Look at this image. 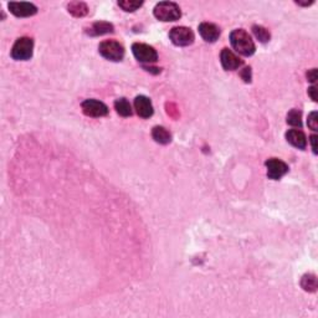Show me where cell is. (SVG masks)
I'll return each instance as SVG.
<instances>
[{
	"instance_id": "13",
	"label": "cell",
	"mask_w": 318,
	"mask_h": 318,
	"mask_svg": "<svg viewBox=\"0 0 318 318\" xmlns=\"http://www.w3.org/2000/svg\"><path fill=\"white\" fill-rule=\"evenodd\" d=\"M286 139L291 146L299 149H305L307 146L306 134L300 129H290L286 133Z\"/></svg>"
},
{
	"instance_id": "1",
	"label": "cell",
	"mask_w": 318,
	"mask_h": 318,
	"mask_svg": "<svg viewBox=\"0 0 318 318\" xmlns=\"http://www.w3.org/2000/svg\"><path fill=\"white\" fill-rule=\"evenodd\" d=\"M230 42L234 50L243 56L254 55V52L256 50L255 42L251 39L249 32L245 31L244 29H236L234 31H231Z\"/></svg>"
},
{
	"instance_id": "5",
	"label": "cell",
	"mask_w": 318,
	"mask_h": 318,
	"mask_svg": "<svg viewBox=\"0 0 318 318\" xmlns=\"http://www.w3.org/2000/svg\"><path fill=\"white\" fill-rule=\"evenodd\" d=\"M169 39L177 46H189L194 42V32L187 26L173 27L169 31Z\"/></svg>"
},
{
	"instance_id": "24",
	"label": "cell",
	"mask_w": 318,
	"mask_h": 318,
	"mask_svg": "<svg viewBox=\"0 0 318 318\" xmlns=\"http://www.w3.org/2000/svg\"><path fill=\"white\" fill-rule=\"evenodd\" d=\"M307 78H309L310 82H316L317 80V70L316 68H312L307 72Z\"/></svg>"
},
{
	"instance_id": "20",
	"label": "cell",
	"mask_w": 318,
	"mask_h": 318,
	"mask_svg": "<svg viewBox=\"0 0 318 318\" xmlns=\"http://www.w3.org/2000/svg\"><path fill=\"white\" fill-rule=\"evenodd\" d=\"M301 118H302L301 111L294 108L289 112V114H287V123L292 127H299V128H301L302 126Z\"/></svg>"
},
{
	"instance_id": "16",
	"label": "cell",
	"mask_w": 318,
	"mask_h": 318,
	"mask_svg": "<svg viewBox=\"0 0 318 318\" xmlns=\"http://www.w3.org/2000/svg\"><path fill=\"white\" fill-rule=\"evenodd\" d=\"M67 10L76 17H82L88 14V6L82 1H72L67 5Z\"/></svg>"
},
{
	"instance_id": "17",
	"label": "cell",
	"mask_w": 318,
	"mask_h": 318,
	"mask_svg": "<svg viewBox=\"0 0 318 318\" xmlns=\"http://www.w3.org/2000/svg\"><path fill=\"white\" fill-rule=\"evenodd\" d=\"M114 108H116L117 113L122 117H129L132 116V107L131 103L126 100V98H118L114 102Z\"/></svg>"
},
{
	"instance_id": "6",
	"label": "cell",
	"mask_w": 318,
	"mask_h": 318,
	"mask_svg": "<svg viewBox=\"0 0 318 318\" xmlns=\"http://www.w3.org/2000/svg\"><path fill=\"white\" fill-rule=\"evenodd\" d=\"M132 52L134 57L142 63H153L158 60V53L156 50L147 44L136 42L132 45Z\"/></svg>"
},
{
	"instance_id": "11",
	"label": "cell",
	"mask_w": 318,
	"mask_h": 318,
	"mask_svg": "<svg viewBox=\"0 0 318 318\" xmlns=\"http://www.w3.org/2000/svg\"><path fill=\"white\" fill-rule=\"evenodd\" d=\"M134 108H136L137 114L144 119L153 116V105H152L151 100L146 96H137L136 100H134Z\"/></svg>"
},
{
	"instance_id": "10",
	"label": "cell",
	"mask_w": 318,
	"mask_h": 318,
	"mask_svg": "<svg viewBox=\"0 0 318 318\" xmlns=\"http://www.w3.org/2000/svg\"><path fill=\"white\" fill-rule=\"evenodd\" d=\"M220 61L221 65H223L224 70L226 71H234L238 70L241 65H243V61L238 57L231 50L229 49H223L220 53Z\"/></svg>"
},
{
	"instance_id": "25",
	"label": "cell",
	"mask_w": 318,
	"mask_h": 318,
	"mask_svg": "<svg viewBox=\"0 0 318 318\" xmlns=\"http://www.w3.org/2000/svg\"><path fill=\"white\" fill-rule=\"evenodd\" d=\"M309 95L311 96V98L315 101V102H317V88L315 87V86H312V87L309 88Z\"/></svg>"
},
{
	"instance_id": "14",
	"label": "cell",
	"mask_w": 318,
	"mask_h": 318,
	"mask_svg": "<svg viewBox=\"0 0 318 318\" xmlns=\"http://www.w3.org/2000/svg\"><path fill=\"white\" fill-rule=\"evenodd\" d=\"M113 30L114 27L111 22L97 21L95 22V24L91 25L88 29H86V34H88L90 36H101V35L113 32Z\"/></svg>"
},
{
	"instance_id": "3",
	"label": "cell",
	"mask_w": 318,
	"mask_h": 318,
	"mask_svg": "<svg viewBox=\"0 0 318 318\" xmlns=\"http://www.w3.org/2000/svg\"><path fill=\"white\" fill-rule=\"evenodd\" d=\"M32 51H34V41H32V39L22 36L15 41L14 46L11 49V57L17 61H26L31 58Z\"/></svg>"
},
{
	"instance_id": "7",
	"label": "cell",
	"mask_w": 318,
	"mask_h": 318,
	"mask_svg": "<svg viewBox=\"0 0 318 318\" xmlns=\"http://www.w3.org/2000/svg\"><path fill=\"white\" fill-rule=\"evenodd\" d=\"M81 108L82 112L88 117H93V118H100V117H105L108 114V107L105 103L97 100H85L81 103Z\"/></svg>"
},
{
	"instance_id": "21",
	"label": "cell",
	"mask_w": 318,
	"mask_h": 318,
	"mask_svg": "<svg viewBox=\"0 0 318 318\" xmlns=\"http://www.w3.org/2000/svg\"><path fill=\"white\" fill-rule=\"evenodd\" d=\"M142 5H143V1H138V0H122V1H118V6L122 7L124 11L129 12L136 11Z\"/></svg>"
},
{
	"instance_id": "26",
	"label": "cell",
	"mask_w": 318,
	"mask_h": 318,
	"mask_svg": "<svg viewBox=\"0 0 318 318\" xmlns=\"http://www.w3.org/2000/svg\"><path fill=\"white\" fill-rule=\"evenodd\" d=\"M310 141H311L312 149H314V153L317 154V136H316V134H314V136L310 137Z\"/></svg>"
},
{
	"instance_id": "22",
	"label": "cell",
	"mask_w": 318,
	"mask_h": 318,
	"mask_svg": "<svg viewBox=\"0 0 318 318\" xmlns=\"http://www.w3.org/2000/svg\"><path fill=\"white\" fill-rule=\"evenodd\" d=\"M307 124H309V127L312 129V131H317L318 129V114H317L316 111L311 112V113H310Z\"/></svg>"
},
{
	"instance_id": "9",
	"label": "cell",
	"mask_w": 318,
	"mask_h": 318,
	"mask_svg": "<svg viewBox=\"0 0 318 318\" xmlns=\"http://www.w3.org/2000/svg\"><path fill=\"white\" fill-rule=\"evenodd\" d=\"M7 7H9L10 12L14 14L15 16L17 17H27V16H32L37 12V7L35 6L31 2H15L11 1L7 4Z\"/></svg>"
},
{
	"instance_id": "2",
	"label": "cell",
	"mask_w": 318,
	"mask_h": 318,
	"mask_svg": "<svg viewBox=\"0 0 318 318\" xmlns=\"http://www.w3.org/2000/svg\"><path fill=\"white\" fill-rule=\"evenodd\" d=\"M153 14L160 21H177L182 17L179 5L173 1H160L154 6Z\"/></svg>"
},
{
	"instance_id": "19",
	"label": "cell",
	"mask_w": 318,
	"mask_h": 318,
	"mask_svg": "<svg viewBox=\"0 0 318 318\" xmlns=\"http://www.w3.org/2000/svg\"><path fill=\"white\" fill-rule=\"evenodd\" d=\"M253 32L256 36V39L260 42L265 44V42H269L270 39H271V35H270V31L267 29H265L261 25H254L253 26Z\"/></svg>"
},
{
	"instance_id": "15",
	"label": "cell",
	"mask_w": 318,
	"mask_h": 318,
	"mask_svg": "<svg viewBox=\"0 0 318 318\" xmlns=\"http://www.w3.org/2000/svg\"><path fill=\"white\" fill-rule=\"evenodd\" d=\"M152 137H153L154 141L159 144H168L172 141V134H170V132H168L167 129L162 126L154 127L153 131H152Z\"/></svg>"
},
{
	"instance_id": "23",
	"label": "cell",
	"mask_w": 318,
	"mask_h": 318,
	"mask_svg": "<svg viewBox=\"0 0 318 318\" xmlns=\"http://www.w3.org/2000/svg\"><path fill=\"white\" fill-rule=\"evenodd\" d=\"M241 78H243L245 82H250L251 81V68L250 67H245L243 71H241Z\"/></svg>"
},
{
	"instance_id": "4",
	"label": "cell",
	"mask_w": 318,
	"mask_h": 318,
	"mask_svg": "<svg viewBox=\"0 0 318 318\" xmlns=\"http://www.w3.org/2000/svg\"><path fill=\"white\" fill-rule=\"evenodd\" d=\"M98 52L109 61H121L124 57V47L114 40H106L98 46Z\"/></svg>"
},
{
	"instance_id": "8",
	"label": "cell",
	"mask_w": 318,
	"mask_h": 318,
	"mask_svg": "<svg viewBox=\"0 0 318 318\" xmlns=\"http://www.w3.org/2000/svg\"><path fill=\"white\" fill-rule=\"evenodd\" d=\"M267 168V177L272 180H279L289 172V165L281 159L270 158L266 160Z\"/></svg>"
},
{
	"instance_id": "12",
	"label": "cell",
	"mask_w": 318,
	"mask_h": 318,
	"mask_svg": "<svg viewBox=\"0 0 318 318\" xmlns=\"http://www.w3.org/2000/svg\"><path fill=\"white\" fill-rule=\"evenodd\" d=\"M199 34L207 42H215L220 36V29L212 22H202L199 25Z\"/></svg>"
},
{
	"instance_id": "18",
	"label": "cell",
	"mask_w": 318,
	"mask_h": 318,
	"mask_svg": "<svg viewBox=\"0 0 318 318\" xmlns=\"http://www.w3.org/2000/svg\"><path fill=\"white\" fill-rule=\"evenodd\" d=\"M302 287H304L305 291H310V292H315L317 290V279L314 274H309L305 275L302 277L301 281Z\"/></svg>"
},
{
	"instance_id": "27",
	"label": "cell",
	"mask_w": 318,
	"mask_h": 318,
	"mask_svg": "<svg viewBox=\"0 0 318 318\" xmlns=\"http://www.w3.org/2000/svg\"><path fill=\"white\" fill-rule=\"evenodd\" d=\"M314 2H315V0H311V1H299V0H297L296 4L301 5V6H309V5H312Z\"/></svg>"
}]
</instances>
